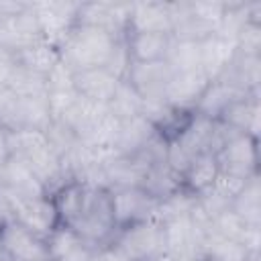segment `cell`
Masks as SVG:
<instances>
[{"label":"cell","mask_w":261,"mask_h":261,"mask_svg":"<svg viewBox=\"0 0 261 261\" xmlns=\"http://www.w3.org/2000/svg\"><path fill=\"white\" fill-rule=\"evenodd\" d=\"M116 41H118L116 37H112L110 33H106L102 29L75 24L73 31L69 33L67 41L59 49L61 63L71 73L106 67Z\"/></svg>","instance_id":"cell-1"},{"label":"cell","mask_w":261,"mask_h":261,"mask_svg":"<svg viewBox=\"0 0 261 261\" xmlns=\"http://www.w3.org/2000/svg\"><path fill=\"white\" fill-rule=\"evenodd\" d=\"M71 228L94 249L98 245L110 243L116 224L112 216V206H110V192L102 188H92L86 208L80 214V218L71 224Z\"/></svg>","instance_id":"cell-2"},{"label":"cell","mask_w":261,"mask_h":261,"mask_svg":"<svg viewBox=\"0 0 261 261\" xmlns=\"http://www.w3.org/2000/svg\"><path fill=\"white\" fill-rule=\"evenodd\" d=\"M31 6L39 22L41 37L53 47L61 49V45L67 41L69 33L77 24L80 2L45 0V2H31Z\"/></svg>","instance_id":"cell-3"},{"label":"cell","mask_w":261,"mask_h":261,"mask_svg":"<svg viewBox=\"0 0 261 261\" xmlns=\"http://www.w3.org/2000/svg\"><path fill=\"white\" fill-rule=\"evenodd\" d=\"M112 243H116L130 261H147L165 251L163 226L155 220H143L116 228Z\"/></svg>","instance_id":"cell-4"},{"label":"cell","mask_w":261,"mask_h":261,"mask_svg":"<svg viewBox=\"0 0 261 261\" xmlns=\"http://www.w3.org/2000/svg\"><path fill=\"white\" fill-rule=\"evenodd\" d=\"M159 200L153 198L145 188H118L110 190V206L116 228L153 220Z\"/></svg>","instance_id":"cell-5"},{"label":"cell","mask_w":261,"mask_h":261,"mask_svg":"<svg viewBox=\"0 0 261 261\" xmlns=\"http://www.w3.org/2000/svg\"><path fill=\"white\" fill-rule=\"evenodd\" d=\"M12 220L29 228L31 232L47 239L57 226L59 216L51 196H35V198H10Z\"/></svg>","instance_id":"cell-6"},{"label":"cell","mask_w":261,"mask_h":261,"mask_svg":"<svg viewBox=\"0 0 261 261\" xmlns=\"http://www.w3.org/2000/svg\"><path fill=\"white\" fill-rule=\"evenodd\" d=\"M216 161L222 173L249 179L251 175L259 173V139H253L247 133L234 135L216 153Z\"/></svg>","instance_id":"cell-7"},{"label":"cell","mask_w":261,"mask_h":261,"mask_svg":"<svg viewBox=\"0 0 261 261\" xmlns=\"http://www.w3.org/2000/svg\"><path fill=\"white\" fill-rule=\"evenodd\" d=\"M133 2H80L77 24L102 29L116 39H122L128 29Z\"/></svg>","instance_id":"cell-8"},{"label":"cell","mask_w":261,"mask_h":261,"mask_svg":"<svg viewBox=\"0 0 261 261\" xmlns=\"http://www.w3.org/2000/svg\"><path fill=\"white\" fill-rule=\"evenodd\" d=\"M2 249L12 261H51L47 239L31 232L16 220L2 226Z\"/></svg>","instance_id":"cell-9"},{"label":"cell","mask_w":261,"mask_h":261,"mask_svg":"<svg viewBox=\"0 0 261 261\" xmlns=\"http://www.w3.org/2000/svg\"><path fill=\"white\" fill-rule=\"evenodd\" d=\"M39 39L43 37H41V29H39L31 2L24 10L0 20V51L12 57Z\"/></svg>","instance_id":"cell-10"},{"label":"cell","mask_w":261,"mask_h":261,"mask_svg":"<svg viewBox=\"0 0 261 261\" xmlns=\"http://www.w3.org/2000/svg\"><path fill=\"white\" fill-rule=\"evenodd\" d=\"M210 80L202 69H192V71H177L171 75L169 84L165 86L163 92V102L175 110H188L194 112L196 104L208 90Z\"/></svg>","instance_id":"cell-11"},{"label":"cell","mask_w":261,"mask_h":261,"mask_svg":"<svg viewBox=\"0 0 261 261\" xmlns=\"http://www.w3.org/2000/svg\"><path fill=\"white\" fill-rule=\"evenodd\" d=\"M173 69L167 61H153V63H133L126 71V82L135 88V92L145 102H163L165 86L169 84Z\"/></svg>","instance_id":"cell-12"},{"label":"cell","mask_w":261,"mask_h":261,"mask_svg":"<svg viewBox=\"0 0 261 261\" xmlns=\"http://www.w3.org/2000/svg\"><path fill=\"white\" fill-rule=\"evenodd\" d=\"M126 31L171 35V31H173V2H133Z\"/></svg>","instance_id":"cell-13"},{"label":"cell","mask_w":261,"mask_h":261,"mask_svg":"<svg viewBox=\"0 0 261 261\" xmlns=\"http://www.w3.org/2000/svg\"><path fill=\"white\" fill-rule=\"evenodd\" d=\"M214 122L216 120L192 112L184 128L169 141H173L190 159L200 153H214Z\"/></svg>","instance_id":"cell-14"},{"label":"cell","mask_w":261,"mask_h":261,"mask_svg":"<svg viewBox=\"0 0 261 261\" xmlns=\"http://www.w3.org/2000/svg\"><path fill=\"white\" fill-rule=\"evenodd\" d=\"M173 39L161 33H130L124 35V45L133 63H153L165 61Z\"/></svg>","instance_id":"cell-15"},{"label":"cell","mask_w":261,"mask_h":261,"mask_svg":"<svg viewBox=\"0 0 261 261\" xmlns=\"http://www.w3.org/2000/svg\"><path fill=\"white\" fill-rule=\"evenodd\" d=\"M2 173V190L8 198H35V196H47L43 184L37 179V175L29 169V165L16 157H10V161L0 169Z\"/></svg>","instance_id":"cell-16"},{"label":"cell","mask_w":261,"mask_h":261,"mask_svg":"<svg viewBox=\"0 0 261 261\" xmlns=\"http://www.w3.org/2000/svg\"><path fill=\"white\" fill-rule=\"evenodd\" d=\"M120 82L122 80L112 75L106 67L73 73V90L80 96H84L92 102H100V104H110Z\"/></svg>","instance_id":"cell-17"},{"label":"cell","mask_w":261,"mask_h":261,"mask_svg":"<svg viewBox=\"0 0 261 261\" xmlns=\"http://www.w3.org/2000/svg\"><path fill=\"white\" fill-rule=\"evenodd\" d=\"M259 94H249L232 100L216 120L228 124L237 133H247L253 139H259Z\"/></svg>","instance_id":"cell-18"},{"label":"cell","mask_w":261,"mask_h":261,"mask_svg":"<svg viewBox=\"0 0 261 261\" xmlns=\"http://www.w3.org/2000/svg\"><path fill=\"white\" fill-rule=\"evenodd\" d=\"M234 53H237L234 41H228L214 33L204 41H200V69L206 73L210 82H214L230 65Z\"/></svg>","instance_id":"cell-19"},{"label":"cell","mask_w":261,"mask_h":261,"mask_svg":"<svg viewBox=\"0 0 261 261\" xmlns=\"http://www.w3.org/2000/svg\"><path fill=\"white\" fill-rule=\"evenodd\" d=\"M47 245L51 261H90L92 255V247L65 224H59L47 237Z\"/></svg>","instance_id":"cell-20"},{"label":"cell","mask_w":261,"mask_h":261,"mask_svg":"<svg viewBox=\"0 0 261 261\" xmlns=\"http://www.w3.org/2000/svg\"><path fill=\"white\" fill-rule=\"evenodd\" d=\"M90 190H92V186H88L80 179H71L51 196L53 202H55V208H57L59 224L71 226L80 218V214L86 208Z\"/></svg>","instance_id":"cell-21"},{"label":"cell","mask_w":261,"mask_h":261,"mask_svg":"<svg viewBox=\"0 0 261 261\" xmlns=\"http://www.w3.org/2000/svg\"><path fill=\"white\" fill-rule=\"evenodd\" d=\"M159 130L143 116H135L120 122L116 141L112 145V151L116 155H135L139 153Z\"/></svg>","instance_id":"cell-22"},{"label":"cell","mask_w":261,"mask_h":261,"mask_svg":"<svg viewBox=\"0 0 261 261\" xmlns=\"http://www.w3.org/2000/svg\"><path fill=\"white\" fill-rule=\"evenodd\" d=\"M212 220H214V228H216V232L220 237L243 245L249 253H259V247H261V228L249 226L232 210H226V212L218 214Z\"/></svg>","instance_id":"cell-23"},{"label":"cell","mask_w":261,"mask_h":261,"mask_svg":"<svg viewBox=\"0 0 261 261\" xmlns=\"http://www.w3.org/2000/svg\"><path fill=\"white\" fill-rule=\"evenodd\" d=\"M14 61L18 65H22L24 69H31V71L47 77L53 71V67L61 61V53H59L57 47H53L45 39H39L33 45H29L22 51H18L14 55Z\"/></svg>","instance_id":"cell-24"},{"label":"cell","mask_w":261,"mask_h":261,"mask_svg":"<svg viewBox=\"0 0 261 261\" xmlns=\"http://www.w3.org/2000/svg\"><path fill=\"white\" fill-rule=\"evenodd\" d=\"M218 173H220V169H218L216 155L214 153H200L190 161L181 181H184L186 190H190L194 194H200L216 181Z\"/></svg>","instance_id":"cell-25"},{"label":"cell","mask_w":261,"mask_h":261,"mask_svg":"<svg viewBox=\"0 0 261 261\" xmlns=\"http://www.w3.org/2000/svg\"><path fill=\"white\" fill-rule=\"evenodd\" d=\"M230 210L245 220L249 226L261 228V186H259V173L249 177L245 188L234 196Z\"/></svg>","instance_id":"cell-26"},{"label":"cell","mask_w":261,"mask_h":261,"mask_svg":"<svg viewBox=\"0 0 261 261\" xmlns=\"http://www.w3.org/2000/svg\"><path fill=\"white\" fill-rule=\"evenodd\" d=\"M243 96H249V94H243V92L230 88L228 84L216 80V82H210L208 90L204 92V96H202L200 102L196 104L194 112H196V114H202V116H206V118L216 120V118L220 116V112H222L232 100L243 98Z\"/></svg>","instance_id":"cell-27"},{"label":"cell","mask_w":261,"mask_h":261,"mask_svg":"<svg viewBox=\"0 0 261 261\" xmlns=\"http://www.w3.org/2000/svg\"><path fill=\"white\" fill-rule=\"evenodd\" d=\"M4 88L8 92H12L14 96H47L49 94L47 77L31 71V69H24L16 61L4 82Z\"/></svg>","instance_id":"cell-28"},{"label":"cell","mask_w":261,"mask_h":261,"mask_svg":"<svg viewBox=\"0 0 261 261\" xmlns=\"http://www.w3.org/2000/svg\"><path fill=\"white\" fill-rule=\"evenodd\" d=\"M143 188L157 200H163L167 196H171L173 192L181 190L184 188V181H181V175H177L165 161L163 163H157L149 169L147 177H145V184Z\"/></svg>","instance_id":"cell-29"},{"label":"cell","mask_w":261,"mask_h":261,"mask_svg":"<svg viewBox=\"0 0 261 261\" xmlns=\"http://www.w3.org/2000/svg\"><path fill=\"white\" fill-rule=\"evenodd\" d=\"M196 202H198V196H196L194 192L181 188V190L173 192L171 196L159 200L157 210H155V218H153V220L159 222V224H165V222H169V220L188 216L190 210L196 206Z\"/></svg>","instance_id":"cell-30"},{"label":"cell","mask_w":261,"mask_h":261,"mask_svg":"<svg viewBox=\"0 0 261 261\" xmlns=\"http://www.w3.org/2000/svg\"><path fill=\"white\" fill-rule=\"evenodd\" d=\"M141 108H143V98L135 92V88L126 80H122L116 88L114 98L108 104V110L118 120H128V118L141 116Z\"/></svg>","instance_id":"cell-31"},{"label":"cell","mask_w":261,"mask_h":261,"mask_svg":"<svg viewBox=\"0 0 261 261\" xmlns=\"http://www.w3.org/2000/svg\"><path fill=\"white\" fill-rule=\"evenodd\" d=\"M173 73L200 69V41H175L169 47L167 59Z\"/></svg>","instance_id":"cell-32"},{"label":"cell","mask_w":261,"mask_h":261,"mask_svg":"<svg viewBox=\"0 0 261 261\" xmlns=\"http://www.w3.org/2000/svg\"><path fill=\"white\" fill-rule=\"evenodd\" d=\"M237 51L243 55L261 57V22L247 20L237 35Z\"/></svg>","instance_id":"cell-33"},{"label":"cell","mask_w":261,"mask_h":261,"mask_svg":"<svg viewBox=\"0 0 261 261\" xmlns=\"http://www.w3.org/2000/svg\"><path fill=\"white\" fill-rule=\"evenodd\" d=\"M226 2H190V10L208 27H212L214 31L218 29L222 14H224Z\"/></svg>","instance_id":"cell-34"},{"label":"cell","mask_w":261,"mask_h":261,"mask_svg":"<svg viewBox=\"0 0 261 261\" xmlns=\"http://www.w3.org/2000/svg\"><path fill=\"white\" fill-rule=\"evenodd\" d=\"M77 100V92L75 90H57V92H49L47 94V102H49V112L53 122H57L69 108L71 104Z\"/></svg>","instance_id":"cell-35"},{"label":"cell","mask_w":261,"mask_h":261,"mask_svg":"<svg viewBox=\"0 0 261 261\" xmlns=\"http://www.w3.org/2000/svg\"><path fill=\"white\" fill-rule=\"evenodd\" d=\"M128 67H130V57H128V51H126V45H124V37H122V39L116 41L114 51H112V55H110V59L106 63V69L112 75H116L118 80H124Z\"/></svg>","instance_id":"cell-36"},{"label":"cell","mask_w":261,"mask_h":261,"mask_svg":"<svg viewBox=\"0 0 261 261\" xmlns=\"http://www.w3.org/2000/svg\"><path fill=\"white\" fill-rule=\"evenodd\" d=\"M253 177V175H251ZM249 179H245V177H239V175H232V173H218V177H216V181L212 184L218 192H222L226 198H230V200H234V196L245 188V184H247Z\"/></svg>","instance_id":"cell-37"},{"label":"cell","mask_w":261,"mask_h":261,"mask_svg":"<svg viewBox=\"0 0 261 261\" xmlns=\"http://www.w3.org/2000/svg\"><path fill=\"white\" fill-rule=\"evenodd\" d=\"M47 84H49V92H57V90H73V73L59 61L53 71L47 75Z\"/></svg>","instance_id":"cell-38"},{"label":"cell","mask_w":261,"mask_h":261,"mask_svg":"<svg viewBox=\"0 0 261 261\" xmlns=\"http://www.w3.org/2000/svg\"><path fill=\"white\" fill-rule=\"evenodd\" d=\"M90 261H130L126 257V253L116 245V243H104V245H98L92 249V255H90Z\"/></svg>","instance_id":"cell-39"},{"label":"cell","mask_w":261,"mask_h":261,"mask_svg":"<svg viewBox=\"0 0 261 261\" xmlns=\"http://www.w3.org/2000/svg\"><path fill=\"white\" fill-rule=\"evenodd\" d=\"M12 151H10V130L0 124V169L10 161Z\"/></svg>","instance_id":"cell-40"},{"label":"cell","mask_w":261,"mask_h":261,"mask_svg":"<svg viewBox=\"0 0 261 261\" xmlns=\"http://www.w3.org/2000/svg\"><path fill=\"white\" fill-rule=\"evenodd\" d=\"M8 220H12V208H10V198L6 192L0 188V226H4Z\"/></svg>","instance_id":"cell-41"},{"label":"cell","mask_w":261,"mask_h":261,"mask_svg":"<svg viewBox=\"0 0 261 261\" xmlns=\"http://www.w3.org/2000/svg\"><path fill=\"white\" fill-rule=\"evenodd\" d=\"M12 65H14V57L8 55V53H4V51H0V88L4 86V82H6V77H8L10 69H12Z\"/></svg>","instance_id":"cell-42"},{"label":"cell","mask_w":261,"mask_h":261,"mask_svg":"<svg viewBox=\"0 0 261 261\" xmlns=\"http://www.w3.org/2000/svg\"><path fill=\"white\" fill-rule=\"evenodd\" d=\"M147 261H171V257L163 251V253H159V255H155V257H151V259H147Z\"/></svg>","instance_id":"cell-43"},{"label":"cell","mask_w":261,"mask_h":261,"mask_svg":"<svg viewBox=\"0 0 261 261\" xmlns=\"http://www.w3.org/2000/svg\"><path fill=\"white\" fill-rule=\"evenodd\" d=\"M0 249H2V226H0Z\"/></svg>","instance_id":"cell-44"},{"label":"cell","mask_w":261,"mask_h":261,"mask_svg":"<svg viewBox=\"0 0 261 261\" xmlns=\"http://www.w3.org/2000/svg\"><path fill=\"white\" fill-rule=\"evenodd\" d=\"M200 261H212V259H200Z\"/></svg>","instance_id":"cell-45"}]
</instances>
